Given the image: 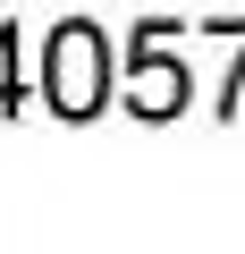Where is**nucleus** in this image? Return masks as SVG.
<instances>
[{"label":"nucleus","mask_w":245,"mask_h":254,"mask_svg":"<svg viewBox=\"0 0 245 254\" xmlns=\"http://www.w3.org/2000/svg\"><path fill=\"white\" fill-rule=\"evenodd\" d=\"M43 102L59 110V119H93L101 102H110V43H101V26H59L51 34V60H43Z\"/></svg>","instance_id":"1"},{"label":"nucleus","mask_w":245,"mask_h":254,"mask_svg":"<svg viewBox=\"0 0 245 254\" xmlns=\"http://www.w3.org/2000/svg\"><path fill=\"white\" fill-rule=\"evenodd\" d=\"M127 102H136L144 119H178V110L195 102V76H186V60H169L161 43H144V51L127 60Z\"/></svg>","instance_id":"2"},{"label":"nucleus","mask_w":245,"mask_h":254,"mask_svg":"<svg viewBox=\"0 0 245 254\" xmlns=\"http://www.w3.org/2000/svg\"><path fill=\"white\" fill-rule=\"evenodd\" d=\"M0 110H17V43L0 34Z\"/></svg>","instance_id":"3"}]
</instances>
